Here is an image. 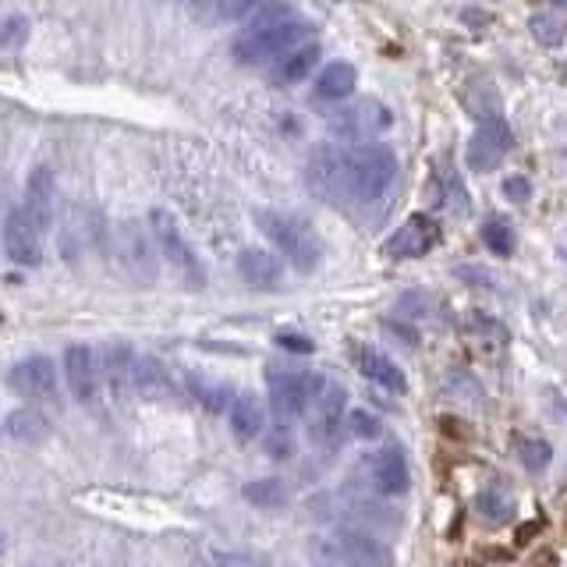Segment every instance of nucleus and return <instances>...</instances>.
I'll return each instance as SVG.
<instances>
[{
  "instance_id": "bb28decb",
  "label": "nucleus",
  "mask_w": 567,
  "mask_h": 567,
  "mask_svg": "<svg viewBox=\"0 0 567 567\" xmlns=\"http://www.w3.org/2000/svg\"><path fill=\"white\" fill-rule=\"evenodd\" d=\"M188 383H192V394H195V401L206 408V412H213V415H220V412H227L231 408V390L224 387V383H210V380H202V376H188Z\"/></svg>"
},
{
  "instance_id": "aec40b11",
  "label": "nucleus",
  "mask_w": 567,
  "mask_h": 567,
  "mask_svg": "<svg viewBox=\"0 0 567 567\" xmlns=\"http://www.w3.org/2000/svg\"><path fill=\"white\" fill-rule=\"evenodd\" d=\"M433 188H436V202H440L447 213H458V217H468V213H472V195H468L461 174L454 171L451 164H447V156H443L440 164H436Z\"/></svg>"
},
{
  "instance_id": "39448f33",
  "label": "nucleus",
  "mask_w": 567,
  "mask_h": 567,
  "mask_svg": "<svg viewBox=\"0 0 567 567\" xmlns=\"http://www.w3.org/2000/svg\"><path fill=\"white\" fill-rule=\"evenodd\" d=\"M270 408L280 422H291L305 412L316 397V390L323 387L319 376H305L295 369H270Z\"/></svg>"
},
{
  "instance_id": "2f4dec72",
  "label": "nucleus",
  "mask_w": 567,
  "mask_h": 567,
  "mask_svg": "<svg viewBox=\"0 0 567 567\" xmlns=\"http://www.w3.org/2000/svg\"><path fill=\"white\" fill-rule=\"evenodd\" d=\"M245 500L256 507H280L288 504V490H284L280 479H256L245 486Z\"/></svg>"
},
{
  "instance_id": "ea45409f",
  "label": "nucleus",
  "mask_w": 567,
  "mask_h": 567,
  "mask_svg": "<svg viewBox=\"0 0 567 567\" xmlns=\"http://www.w3.org/2000/svg\"><path fill=\"white\" fill-rule=\"evenodd\" d=\"M277 344H280V348H288V351H302V355H309V351H312L309 337H298V334H280Z\"/></svg>"
},
{
  "instance_id": "c85d7f7f",
  "label": "nucleus",
  "mask_w": 567,
  "mask_h": 567,
  "mask_svg": "<svg viewBox=\"0 0 567 567\" xmlns=\"http://www.w3.org/2000/svg\"><path fill=\"white\" fill-rule=\"evenodd\" d=\"M529 32H532V39H536L539 47L553 50V47H560V43L567 39V22H564V18H557V15H532L529 18Z\"/></svg>"
},
{
  "instance_id": "f3484780",
  "label": "nucleus",
  "mask_w": 567,
  "mask_h": 567,
  "mask_svg": "<svg viewBox=\"0 0 567 567\" xmlns=\"http://www.w3.org/2000/svg\"><path fill=\"white\" fill-rule=\"evenodd\" d=\"M355 366L366 380H373L376 387L390 390V394H404V390H408V380H404V373L397 369L394 358H387L383 351L369 348V344H358L355 348Z\"/></svg>"
},
{
  "instance_id": "6e6552de",
  "label": "nucleus",
  "mask_w": 567,
  "mask_h": 567,
  "mask_svg": "<svg viewBox=\"0 0 567 567\" xmlns=\"http://www.w3.org/2000/svg\"><path fill=\"white\" fill-rule=\"evenodd\" d=\"M511 149H514V135L504 117H497V121H479V128H475V135L468 139V149H465L468 167L479 174H490L497 171L500 160H504Z\"/></svg>"
},
{
  "instance_id": "37998d69",
  "label": "nucleus",
  "mask_w": 567,
  "mask_h": 567,
  "mask_svg": "<svg viewBox=\"0 0 567 567\" xmlns=\"http://www.w3.org/2000/svg\"><path fill=\"white\" fill-rule=\"evenodd\" d=\"M553 4H557V8H567V0H553Z\"/></svg>"
},
{
  "instance_id": "6ab92c4d",
  "label": "nucleus",
  "mask_w": 567,
  "mask_h": 567,
  "mask_svg": "<svg viewBox=\"0 0 567 567\" xmlns=\"http://www.w3.org/2000/svg\"><path fill=\"white\" fill-rule=\"evenodd\" d=\"M132 387L139 397L146 401H164V397L174 394V380L171 373L164 369V362L153 355H142L135 358V369H132Z\"/></svg>"
},
{
  "instance_id": "5701e85b",
  "label": "nucleus",
  "mask_w": 567,
  "mask_h": 567,
  "mask_svg": "<svg viewBox=\"0 0 567 567\" xmlns=\"http://www.w3.org/2000/svg\"><path fill=\"white\" fill-rule=\"evenodd\" d=\"M358 86V71L355 64L348 61H330L327 68L319 71L316 78V100H330V103H341L355 93Z\"/></svg>"
},
{
  "instance_id": "4be33fe9",
  "label": "nucleus",
  "mask_w": 567,
  "mask_h": 567,
  "mask_svg": "<svg viewBox=\"0 0 567 567\" xmlns=\"http://www.w3.org/2000/svg\"><path fill=\"white\" fill-rule=\"evenodd\" d=\"M227 419H231V433L238 440H256L259 433L266 429V412H263V401L256 394H238L227 408Z\"/></svg>"
},
{
  "instance_id": "e433bc0d",
  "label": "nucleus",
  "mask_w": 567,
  "mask_h": 567,
  "mask_svg": "<svg viewBox=\"0 0 567 567\" xmlns=\"http://www.w3.org/2000/svg\"><path fill=\"white\" fill-rule=\"evenodd\" d=\"M259 4H263V0H213V11H217L220 22H241V18H249Z\"/></svg>"
},
{
  "instance_id": "473e14b6",
  "label": "nucleus",
  "mask_w": 567,
  "mask_h": 567,
  "mask_svg": "<svg viewBox=\"0 0 567 567\" xmlns=\"http://www.w3.org/2000/svg\"><path fill=\"white\" fill-rule=\"evenodd\" d=\"M511 497H504L500 490H482L479 497H475V511L482 514L486 521H507L511 518Z\"/></svg>"
},
{
  "instance_id": "423d86ee",
  "label": "nucleus",
  "mask_w": 567,
  "mask_h": 567,
  "mask_svg": "<svg viewBox=\"0 0 567 567\" xmlns=\"http://www.w3.org/2000/svg\"><path fill=\"white\" fill-rule=\"evenodd\" d=\"M153 231H146L142 224H121L114 238V256L117 266L125 270V277H132L135 284H153L156 280V256H153Z\"/></svg>"
},
{
  "instance_id": "f8f14e48",
  "label": "nucleus",
  "mask_w": 567,
  "mask_h": 567,
  "mask_svg": "<svg viewBox=\"0 0 567 567\" xmlns=\"http://www.w3.org/2000/svg\"><path fill=\"white\" fill-rule=\"evenodd\" d=\"M11 387L29 401H54L57 394V369L47 355H32L11 369Z\"/></svg>"
},
{
  "instance_id": "f03ea898",
  "label": "nucleus",
  "mask_w": 567,
  "mask_h": 567,
  "mask_svg": "<svg viewBox=\"0 0 567 567\" xmlns=\"http://www.w3.org/2000/svg\"><path fill=\"white\" fill-rule=\"evenodd\" d=\"M397 160L387 146L362 142L355 149H344L341 156V195L344 199L373 202L394 185Z\"/></svg>"
},
{
  "instance_id": "393cba45",
  "label": "nucleus",
  "mask_w": 567,
  "mask_h": 567,
  "mask_svg": "<svg viewBox=\"0 0 567 567\" xmlns=\"http://www.w3.org/2000/svg\"><path fill=\"white\" fill-rule=\"evenodd\" d=\"M4 429L18 443H43L50 436V419L39 408H15L4 422Z\"/></svg>"
},
{
  "instance_id": "9d476101",
  "label": "nucleus",
  "mask_w": 567,
  "mask_h": 567,
  "mask_svg": "<svg viewBox=\"0 0 567 567\" xmlns=\"http://www.w3.org/2000/svg\"><path fill=\"white\" fill-rule=\"evenodd\" d=\"M64 380H68V390L78 404L96 401V394H100V358H96V351L86 344H71L64 351Z\"/></svg>"
},
{
  "instance_id": "9b49d317",
  "label": "nucleus",
  "mask_w": 567,
  "mask_h": 567,
  "mask_svg": "<svg viewBox=\"0 0 567 567\" xmlns=\"http://www.w3.org/2000/svg\"><path fill=\"white\" fill-rule=\"evenodd\" d=\"M4 252L18 266L43 263V245H39V227L25 210H8L4 220Z\"/></svg>"
},
{
  "instance_id": "cd10ccee",
  "label": "nucleus",
  "mask_w": 567,
  "mask_h": 567,
  "mask_svg": "<svg viewBox=\"0 0 567 567\" xmlns=\"http://www.w3.org/2000/svg\"><path fill=\"white\" fill-rule=\"evenodd\" d=\"M468 110H472L475 121H497V117H504L500 96L490 82H475V86L468 89Z\"/></svg>"
},
{
  "instance_id": "4468645a",
  "label": "nucleus",
  "mask_w": 567,
  "mask_h": 567,
  "mask_svg": "<svg viewBox=\"0 0 567 567\" xmlns=\"http://www.w3.org/2000/svg\"><path fill=\"white\" fill-rule=\"evenodd\" d=\"M369 479L380 493L387 497H401L412 486V472H408V458L397 447H383L369 458Z\"/></svg>"
},
{
  "instance_id": "7c9ffc66",
  "label": "nucleus",
  "mask_w": 567,
  "mask_h": 567,
  "mask_svg": "<svg viewBox=\"0 0 567 567\" xmlns=\"http://www.w3.org/2000/svg\"><path fill=\"white\" fill-rule=\"evenodd\" d=\"M482 245L493 252V256H511L518 238H514V227L507 220H486L482 224Z\"/></svg>"
},
{
  "instance_id": "412c9836",
  "label": "nucleus",
  "mask_w": 567,
  "mask_h": 567,
  "mask_svg": "<svg viewBox=\"0 0 567 567\" xmlns=\"http://www.w3.org/2000/svg\"><path fill=\"white\" fill-rule=\"evenodd\" d=\"M238 273L241 280L249 284V288H259V291H270L280 284L284 270H280V259L266 249H245L238 256Z\"/></svg>"
},
{
  "instance_id": "a19ab883",
  "label": "nucleus",
  "mask_w": 567,
  "mask_h": 567,
  "mask_svg": "<svg viewBox=\"0 0 567 567\" xmlns=\"http://www.w3.org/2000/svg\"><path fill=\"white\" fill-rule=\"evenodd\" d=\"M213 567H256V564L249 557H241V553H217Z\"/></svg>"
},
{
  "instance_id": "72a5a7b5",
  "label": "nucleus",
  "mask_w": 567,
  "mask_h": 567,
  "mask_svg": "<svg viewBox=\"0 0 567 567\" xmlns=\"http://www.w3.org/2000/svg\"><path fill=\"white\" fill-rule=\"evenodd\" d=\"M266 451L273 454V458H291L295 454V433H291L288 422H280L266 433Z\"/></svg>"
},
{
  "instance_id": "7ed1b4c3",
  "label": "nucleus",
  "mask_w": 567,
  "mask_h": 567,
  "mask_svg": "<svg viewBox=\"0 0 567 567\" xmlns=\"http://www.w3.org/2000/svg\"><path fill=\"white\" fill-rule=\"evenodd\" d=\"M259 231L277 245L284 256L291 259V266L302 273H312L323 259V245H319L316 231H312L305 220L298 217H288V213H273V210H263L256 217Z\"/></svg>"
},
{
  "instance_id": "4c0bfd02",
  "label": "nucleus",
  "mask_w": 567,
  "mask_h": 567,
  "mask_svg": "<svg viewBox=\"0 0 567 567\" xmlns=\"http://www.w3.org/2000/svg\"><path fill=\"white\" fill-rule=\"evenodd\" d=\"M25 32H29V25H25L22 15L8 18V22L0 25V47H8V50H18L25 43Z\"/></svg>"
},
{
  "instance_id": "79ce46f5",
  "label": "nucleus",
  "mask_w": 567,
  "mask_h": 567,
  "mask_svg": "<svg viewBox=\"0 0 567 567\" xmlns=\"http://www.w3.org/2000/svg\"><path fill=\"white\" fill-rule=\"evenodd\" d=\"M188 8L192 11H206V8H213V0H185Z\"/></svg>"
},
{
  "instance_id": "ddd939ff",
  "label": "nucleus",
  "mask_w": 567,
  "mask_h": 567,
  "mask_svg": "<svg viewBox=\"0 0 567 567\" xmlns=\"http://www.w3.org/2000/svg\"><path fill=\"white\" fill-rule=\"evenodd\" d=\"M316 419H312V436H316L319 443H334L337 433H341L344 419H348V397H344V390L337 387V383H323V387L316 390Z\"/></svg>"
},
{
  "instance_id": "20e7f679",
  "label": "nucleus",
  "mask_w": 567,
  "mask_h": 567,
  "mask_svg": "<svg viewBox=\"0 0 567 567\" xmlns=\"http://www.w3.org/2000/svg\"><path fill=\"white\" fill-rule=\"evenodd\" d=\"M149 231H153L156 249L164 252L167 263L185 277L188 288H202V284H206V273H202L199 256H195L192 245H188L185 234H181L178 220H174L167 210H153V217H149Z\"/></svg>"
},
{
  "instance_id": "b1692460",
  "label": "nucleus",
  "mask_w": 567,
  "mask_h": 567,
  "mask_svg": "<svg viewBox=\"0 0 567 567\" xmlns=\"http://www.w3.org/2000/svg\"><path fill=\"white\" fill-rule=\"evenodd\" d=\"M132 369H135V355L128 344H107L100 355V373L107 376V383L114 387V394L132 387Z\"/></svg>"
},
{
  "instance_id": "c9c22d12",
  "label": "nucleus",
  "mask_w": 567,
  "mask_h": 567,
  "mask_svg": "<svg viewBox=\"0 0 567 567\" xmlns=\"http://www.w3.org/2000/svg\"><path fill=\"white\" fill-rule=\"evenodd\" d=\"M348 429L351 433L358 436V440H376V436L383 433V426H380V419H376L373 412H366V408H355V412H348Z\"/></svg>"
},
{
  "instance_id": "58836bf2",
  "label": "nucleus",
  "mask_w": 567,
  "mask_h": 567,
  "mask_svg": "<svg viewBox=\"0 0 567 567\" xmlns=\"http://www.w3.org/2000/svg\"><path fill=\"white\" fill-rule=\"evenodd\" d=\"M504 195H507L511 202H529L532 181L525 178V174H511V178H504Z\"/></svg>"
},
{
  "instance_id": "2eb2a0df",
  "label": "nucleus",
  "mask_w": 567,
  "mask_h": 567,
  "mask_svg": "<svg viewBox=\"0 0 567 567\" xmlns=\"http://www.w3.org/2000/svg\"><path fill=\"white\" fill-rule=\"evenodd\" d=\"M341 156L344 149L334 146H319L309 156V167H305V181H309L312 195L319 199H344L341 195Z\"/></svg>"
},
{
  "instance_id": "a878e982",
  "label": "nucleus",
  "mask_w": 567,
  "mask_h": 567,
  "mask_svg": "<svg viewBox=\"0 0 567 567\" xmlns=\"http://www.w3.org/2000/svg\"><path fill=\"white\" fill-rule=\"evenodd\" d=\"M334 536L341 539V543L348 546V550L355 553V557L362 560L366 567H390V550L376 536H369V532L341 529V532H334Z\"/></svg>"
},
{
  "instance_id": "f257e3e1",
  "label": "nucleus",
  "mask_w": 567,
  "mask_h": 567,
  "mask_svg": "<svg viewBox=\"0 0 567 567\" xmlns=\"http://www.w3.org/2000/svg\"><path fill=\"white\" fill-rule=\"evenodd\" d=\"M312 39L309 22L295 15H284V11H266L259 22H252L249 29L234 39V61L245 64V68H263L280 57L295 50L298 43Z\"/></svg>"
},
{
  "instance_id": "dca6fc26",
  "label": "nucleus",
  "mask_w": 567,
  "mask_h": 567,
  "mask_svg": "<svg viewBox=\"0 0 567 567\" xmlns=\"http://www.w3.org/2000/svg\"><path fill=\"white\" fill-rule=\"evenodd\" d=\"M25 213L36 220V227L54 224V213H57V178L50 167H36L29 174V188H25Z\"/></svg>"
},
{
  "instance_id": "1a4fd4ad",
  "label": "nucleus",
  "mask_w": 567,
  "mask_h": 567,
  "mask_svg": "<svg viewBox=\"0 0 567 567\" xmlns=\"http://www.w3.org/2000/svg\"><path fill=\"white\" fill-rule=\"evenodd\" d=\"M440 220L429 217V213H415L408 217L387 241V256L390 259H422L426 252L436 249L440 241Z\"/></svg>"
},
{
  "instance_id": "f704fd0d",
  "label": "nucleus",
  "mask_w": 567,
  "mask_h": 567,
  "mask_svg": "<svg viewBox=\"0 0 567 567\" xmlns=\"http://www.w3.org/2000/svg\"><path fill=\"white\" fill-rule=\"evenodd\" d=\"M553 458V447L546 440H525L521 443V465L529 468V472H543Z\"/></svg>"
},
{
  "instance_id": "a211bd4d",
  "label": "nucleus",
  "mask_w": 567,
  "mask_h": 567,
  "mask_svg": "<svg viewBox=\"0 0 567 567\" xmlns=\"http://www.w3.org/2000/svg\"><path fill=\"white\" fill-rule=\"evenodd\" d=\"M316 64H319V43L316 39H305V43L288 50L280 61H273V82L277 86H298L302 78H309L316 71Z\"/></svg>"
},
{
  "instance_id": "c756f323",
  "label": "nucleus",
  "mask_w": 567,
  "mask_h": 567,
  "mask_svg": "<svg viewBox=\"0 0 567 567\" xmlns=\"http://www.w3.org/2000/svg\"><path fill=\"white\" fill-rule=\"evenodd\" d=\"M312 553H316V557L323 560V564H327V567H366V564H362V560H358L355 553H351L348 546H344L337 536H323V539H316Z\"/></svg>"
},
{
  "instance_id": "0eeeda50",
  "label": "nucleus",
  "mask_w": 567,
  "mask_h": 567,
  "mask_svg": "<svg viewBox=\"0 0 567 567\" xmlns=\"http://www.w3.org/2000/svg\"><path fill=\"white\" fill-rule=\"evenodd\" d=\"M390 121H394V114H390L380 100H358V103H348L344 110H337L330 128H334V135H341V139L366 142V139H376L380 132H387Z\"/></svg>"
}]
</instances>
